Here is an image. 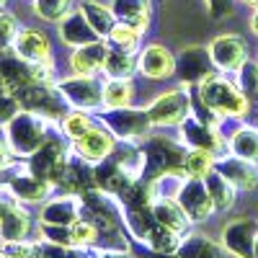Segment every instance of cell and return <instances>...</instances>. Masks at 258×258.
I'll use <instances>...</instances> for the list:
<instances>
[{
	"label": "cell",
	"mask_w": 258,
	"mask_h": 258,
	"mask_svg": "<svg viewBox=\"0 0 258 258\" xmlns=\"http://www.w3.org/2000/svg\"><path fill=\"white\" fill-rule=\"evenodd\" d=\"M21 59H26L31 64H44V62H52V44L44 31L39 29H21L13 47H11Z\"/></svg>",
	"instance_id": "17"
},
{
	"label": "cell",
	"mask_w": 258,
	"mask_h": 258,
	"mask_svg": "<svg viewBox=\"0 0 258 258\" xmlns=\"http://www.w3.org/2000/svg\"><path fill=\"white\" fill-rule=\"evenodd\" d=\"M68 158H70V150H68V145H64V140L59 135L49 132L44 145H41L34 155L26 158V168L36 178L47 181L57 188V181L62 178V170H64V165H68Z\"/></svg>",
	"instance_id": "5"
},
{
	"label": "cell",
	"mask_w": 258,
	"mask_h": 258,
	"mask_svg": "<svg viewBox=\"0 0 258 258\" xmlns=\"http://www.w3.org/2000/svg\"><path fill=\"white\" fill-rule=\"evenodd\" d=\"M0 85H3V75H0Z\"/></svg>",
	"instance_id": "55"
},
{
	"label": "cell",
	"mask_w": 258,
	"mask_h": 258,
	"mask_svg": "<svg viewBox=\"0 0 258 258\" xmlns=\"http://www.w3.org/2000/svg\"><path fill=\"white\" fill-rule=\"evenodd\" d=\"M227 150L238 158H245L250 163H258V129L255 126H240L227 142Z\"/></svg>",
	"instance_id": "32"
},
{
	"label": "cell",
	"mask_w": 258,
	"mask_h": 258,
	"mask_svg": "<svg viewBox=\"0 0 258 258\" xmlns=\"http://www.w3.org/2000/svg\"><path fill=\"white\" fill-rule=\"evenodd\" d=\"M145 153V173L142 178L158 181L165 173H183V158L186 150L181 147V140L170 137H147L142 145Z\"/></svg>",
	"instance_id": "4"
},
{
	"label": "cell",
	"mask_w": 258,
	"mask_h": 258,
	"mask_svg": "<svg viewBox=\"0 0 258 258\" xmlns=\"http://www.w3.org/2000/svg\"><path fill=\"white\" fill-rule=\"evenodd\" d=\"M153 214H155V220L168 227V230H173L178 235H186V230L191 227V220H188V214L183 212V207L173 199V197H158L153 202Z\"/></svg>",
	"instance_id": "27"
},
{
	"label": "cell",
	"mask_w": 258,
	"mask_h": 258,
	"mask_svg": "<svg viewBox=\"0 0 258 258\" xmlns=\"http://www.w3.org/2000/svg\"><path fill=\"white\" fill-rule=\"evenodd\" d=\"M135 98L132 78H106L103 80V109H124Z\"/></svg>",
	"instance_id": "30"
},
{
	"label": "cell",
	"mask_w": 258,
	"mask_h": 258,
	"mask_svg": "<svg viewBox=\"0 0 258 258\" xmlns=\"http://www.w3.org/2000/svg\"><path fill=\"white\" fill-rule=\"evenodd\" d=\"M243 3H245V6H250L253 11H258V0H243Z\"/></svg>",
	"instance_id": "51"
},
{
	"label": "cell",
	"mask_w": 258,
	"mask_h": 258,
	"mask_svg": "<svg viewBox=\"0 0 258 258\" xmlns=\"http://www.w3.org/2000/svg\"><path fill=\"white\" fill-rule=\"evenodd\" d=\"M3 250L8 253V258H39V240L3 243Z\"/></svg>",
	"instance_id": "44"
},
{
	"label": "cell",
	"mask_w": 258,
	"mask_h": 258,
	"mask_svg": "<svg viewBox=\"0 0 258 258\" xmlns=\"http://www.w3.org/2000/svg\"><path fill=\"white\" fill-rule=\"evenodd\" d=\"M114 150H116V137L103 126H93L88 135H83L80 140L73 142V153L93 165L106 160L109 155H114Z\"/></svg>",
	"instance_id": "15"
},
{
	"label": "cell",
	"mask_w": 258,
	"mask_h": 258,
	"mask_svg": "<svg viewBox=\"0 0 258 258\" xmlns=\"http://www.w3.org/2000/svg\"><path fill=\"white\" fill-rule=\"evenodd\" d=\"M57 88L62 91L64 101L70 103V109L78 111H98L103 109V83L96 80V75H70L57 80Z\"/></svg>",
	"instance_id": "8"
},
{
	"label": "cell",
	"mask_w": 258,
	"mask_h": 258,
	"mask_svg": "<svg viewBox=\"0 0 258 258\" xmlns=\"http://www.w3.org/2000/svg\"><path fill=\"white\" fill-rule=\"evenodd\" d=\"M111 13L116 16L119 24H126L140 34L147 31L150 24V0H111L109 3Z\"/></svg>",
	"instance_id": "26"
},
{
	"label": "cell",
	"mask_w": 258,
	"mask_h": 258,
	"mask_svg": "<svg viewBox=\"0 0 258 258\" xmlns=\"http://www.w3.org/2000/svg\"><path fill=\"white\" fill-rule=\"evenodd\" d=\"M214 165H217V158L207 150H186L183 158V173L186 178H207Z\"/></svg>",
	"instance_id": "35"
},
{
	"label": "cell",
	"mask_w": 258,
	"mask_h": 258,
	"mask_svg": "<svg viewBox=\"0 0 258 258\" xmlns=\"http://www.w3.org/2000/svg\"><path fill=\"white\" fill-rule=\"evenodd\" d=\"M253 258H258V238H255V243H253Z\"/></svg>",
	"instance_id": "52"
},
{
	"label": "cell",
	"mask_w": 258,
	"mask_h": 258,
	"mask_svg": "<svg viewBox=\"0 0 258 258\" xmlns=\"http://www.w3.org/2000/svg\"><path fill=\"white\" fill-rule=\"evenodd\" d=\"M80 207H83V217L101 235H119V202L109 194H103L101 188H91L80 194Z\"/></svg>",
	"instance_id": "7"
},
{
	"label": "cell",
	"mask_w": 258,
	"mask_h": 258,
	"mask_svg": "<svg viewBox=\"0 0 258 258\" xmlns=\"http://www.w3.org/2000/svg\"><path fill=\"white\" fill-rule=\"evenodd\" d=\"M75 0H34V13L47 21V24H59L64 16L73 13Z\"/></svg>",
	"instance_id": "36"
},
{
	"label": "cell",
	"mask_w": 258,
	"mask_h": 258,
	"mask_svg": "<svg viewBox=\"0 0 258 258\" xmlns=\"http://www.w3.org/2000/svg\"><path fill=\"white\" fill-rule=\"evenodd\" d=\"M0 258H8V253H6L3 248H0Z\"/></svg>",
	"instance_id": "53"
},
{
	"label": "cell",
	"mask_w": 258,
	"mask_h": 258,
	"mask_svg": "<svg viewBox=\"0 0 258 258\" xmlns=\"http://www.w3.org/2000/svg\"><path fill=\"white\" fill-rule=\"evenodd\" d=\"M214 168H217L238 191H253L258 186V168H255V163H250L245 158H238V155L230 153V155L217 158V165Z\"/></svg>",
	"instance_id": "18"
},
{
	"label": "cell",
	"mask_w": 258,
	"mask_h": 258,
	"mask_svg": "<svg viewBox=\"0 0 258 258\" xmlns=\"http://www.w3.org/2000/svg\"><path fill=\"white\" fill-rule=\"evenodd\" d=\"M93 126H96V121H93V116H91L88 111L70 109L68 114L62 116V121H59V135L68 137L70 142H75V140H80L83 135H88Z\"/></svg>",
	"instance_id": "34"
},
{
	"label": "cell",
	"mask_w": 258,
	"mask_h": 258,
	"mask_svg": "<svg viewBox=\"0 0 258 258\" xmlns=\"http://www.w3.org/2000/svg\"><path fill=\"white\" fill-rule=\"evenodd\" d=\"M39 238L54 243V245H64V248H73L75 238H73V227L70 225H41L39 227Z\"/></svg>",
	"instance_id": "40"
},
{
	"label": "cell",
	"mask_w": 258,
	"mask_h": 258,
	"mask_svg": "<svg viewBox=\"0 0 258 258\" xmlns=\"http://www.w3.org/2000/svg\"><path fill=\"white\" fill-rule=\"evenodd\" d=\"M78 11L85 16V21L91 24V29L98 34V39H109V34H111L114 26L119 24L116 16L111 13V8L103 6L101 0H83Z\"/></svg>",
	"instance_id": "29"
},
{
	"label": "cell",
	"mask_w": 258,
	"mask_h": 258,
	"mask_svg": "<svg viewBox=\"0 0 258 258\" xmlns=\"http://www.w3.org/2000/svg\"><path fill=\"white\" fill-rule=\"evenodd\" d=\"M250 31L258 36V11H255V13H253V18H250Z\"/></svg>",
	"instance_id": "50"
},
{
	"label": "cell",
	"mask_w": 258,
	"mask_h": 258,
	"mask_svg": "<svg viewBox=\"0 0 258 258\" xmlns=\"http://www.w3.org/2000/svg\"><path fill=\"white\" fill-rule=\"evenodd\" d=\"M199 101L212 116H227V119H243L250 109V101L235 83L220 75H207L199 83Z\"/></svg>",
	"instance_id": "1"
},
{
	"label": "cell",
	"mask_w": 258,
	"mask_h": 258,
	"mask_svg": "<svg viewBox=\"0 0 258 258\" xmlns=\"http://www.w3.org/2000/svg\"><path fill=\"white\" fill-rule=\"evenodd\" d=\"M207 188H209V197H212V204L217 212H227L232 204H235V197H238V188H235L217 168L212 170V173L204 178Z\"/></svg>",
	"instance_id": "31"
},
{
	"label": "cell",
	"mask_w": 258,
	"mask_h": 258,
	"mask_svg": "<svg viewBox=\"0 0 258 258\" xmlns=\"http://www.w3.org/2000/svg\"><path fill=\"white\" fill-rule=\"evenodd\" d=\"M49 124H52V121H47L41 114L21 109V111L3 126L13 158H24V160H26L29 155H34L36 150L44 145V140L49 137Z\"/></svg>",
	"instance_id": "2"
},
{
	"label": "cell",
	"mask_w": 258,
	"mask_h": 258,
	"mask_svg": "<svg viewBox=\"0 0 258 258\" xmlns=\"http://www.w3.org/2000/svg\"><path fill=\"white\" fill-rule=\"evenodd\" d=\"M16 98L21 103V109L36 111L52 124H59L62 116L70 111V103L64 101L62 91L57 88V80H36L26 85V88H21Z\"/></svg>",
	"instance_id": "3"
},
{
	"label": "cell",
	"mask_w": 258,
	"mask_h": 258,
	"mask_svg": "<svg viewBox=\"0 0 258 258\" xmlns=\"http://www.w3.org/2000/svg\"><path fill=\"white\" fill-rule=\"evenodd\" d=\"M93 176H96V188H101L103 194H109V197H114V199L119 197L121 191H126L129 183L135 181V178H129V173L121 168V163L114 155L96 163L93 165Z\"/></svg>",
	"instance_id": "21"
},
{
	"label": "cell",
	"mask_w": 258,
	"mask_h": 258,
	"mask_svg": "<svg viewBox=\"0 0 258 258\" xmlns=\"http://www.w3.org/2000/svg\"><path fill=\"white\" fill-rule=\"evenodd\" d=\"M29 232H31V214L21 204L0 217V243L29 240Z\"/></svg>",
	"instance_id": "28"
},
{
	"label": "cell",
	"mask_w": 258,
	"mask_h": 258,
	"mask_svg": "<svg viewBox=\"0 0 258 258\" xmlns=\"http://www.w3.org/2000/svg\"><path fill=\"white\" fill-rule=\"evenodd\" d=\"M147 258H181L178 253H158V250H150Z\"/></svg>",
	"instance_id": "49"
},
{
	"label": "cell",
	"mask_w": 258,
	"mask_h": 258,
	"mask_svg": "<svg viewBox=\"0 0 258 258\" xmlns=\"http://www.w3.org/2000/svg\"><path fill=\"white\" fill-rule=\"evenodd\" d=\"M178 255L181 258H235L222 243L212 240L209 235H202V232L183 235L178 245Z\"/></svg>",
	"instance_id": "25"
},
{
	"label": "cell",
	"mask_w": 258,
	"mask_h": 258,
	"mask_svg": "<svg viewBox=\"0 0 258 258\" xmlns=\"http://www.w3.org/2000/svg\"><path fill=\"white\" fill-rule=\"evenodd\" d=\"M147 116L153 126H178L183 119L191 116V91L188 85H178V88L158 96L147 106Z\"/></svg>",
	"instance_id": "9"
},
{
	"label": "cell",
	"mask_w": 258,
	"mask_h": 258,
	"mask_svg": "<svg viewBox=\"0 0 258 258\" xmlns=\"http://www.w3.org/2000/svg\"><path fill=\"white\" fill-rule=\"evenodd\" d=\"M57 31H59L62 44L70 47V49H78V47L91 44V41L98 39V34L91 29V24L85 21V16L80 11H73L70 16H64L57 24Z\"/></svg>",
	"instance_id": "24"
},
{
	"label": "cell",
	"mask_w": 258,
	"mask_h": 258,
	"mask_svg": "<svg viewBox=\"0 0 258 258\" xmlns=\"http://www.w3.org/2000/svg\"><path fill=\"white\" fill-rule=\"evenodd\" d=\"M140 39H142L140 31L129 29L126 24H116L114 31L109 34V39H106V41H111L109 47H116V49H124V52H132V54H135L137 47H140Z\"/></svg>",
	"instance_id": "39"
},
{
	"label": "cell",
	"mask_w": 258,
	"mask_h": 258,
	"mask_svg": "<svg viewBox=\"0 0 258 258\" xmlns=\"http://www.w3.org/2000/svg\"><path fill=\"white\" fill-rule=\"evenodd\" d=\"M214 62L209 54V47H186L176 57V75L183 85H199L207 75H212Z\"/></svg>",
	"instance_id": "13"
},
{
	"label": "cell",
	"mask_w": 258,
	"mask_h": 258,
	"mask_svg": "<svg viewBox=\"0 0 258 258\" xmlns=\"http://www.w3.org/2000/svg\"><path fill=\"white\" fill-rule=\"evenodd\" d=\"M212 62L220 73H238L248 59V44L238 34H222L209 44Z\"/></svg>",
	"instance_id": "11"
},
{
	"label": "cell",
	"mask_w": 258,
	"mask_h": 258,
	"mask_svg": "<svg viewBox=\"0 0 258 258\" xmlns=\"http://www.w3.org/2000/svg\"><path fill=\"white\" fill-rule=\"evenodd\" d=\"M18 111H21L18 98L6 88V85H0V126H6Z\"/></svg>",
	"instance_id": "43"
},
{
	"label": "cell",
	"mask_w": 258,
	"mask_h": 258,
	"mask_svg": "<svg viewBox=\"0 0 258 258\" xmlns=\"http://www.w3.org/2000/svg\"><path fill=\"white\" fill-rule=\"evenodd\" d=\"M178 140L188 150H207L214 158H220L225 153V140L220 135V129L212 121H204L199 116H188L178 124Z\"/></svg>",
	"instance_id": "10"
},
{
	"label": "cell",
	"mask_w": 258,
	"mask_h": 258,
	"mask_svg": "<svg viewBox=\"0 0 258 258\" xmlns=\"http://www.w3.org/2000/svg\"><path fill=\"white\" fill-rule=\"evenodd\" d=\"M96 258H129V250H124V248H121V250H111V248H109V250L96 253Z\"/></svg>",
	"instance_id": "48"
},
{
	"label": "cell",
	"mask_w": 258,
	"mask_h": 258,
	"mask_svg": "<svg viewBox=\"0 0 258 258\" xmlns=\"http://www.w3.org/2000/svg\"><path fill=\"white\" fill-rule=\"evenodd\" d=\"M11 160H13V153H11V145L6 140V129H0V173L6 168H11Z\"/></svg>",
	"instance_id": "47"
},
{
	"label": "cell",
	"mask_w": 258,
	"mask_h": 258,
	"mask_svg": "<svg viewBox=\"0 0 258 258\" xmlns=\"http://www.w3.org/2000/svg\"><path fill=\"white\" fill-rule=\"evenodd\" d=\"M176 202L183 207V212L188 214L191 222H204L214 212V204H212L204 178H186L176 194Z\"/></svg>",
	"instance_id": "12"
},
{
	"label": "cell",
	"mask_w": 258,
	"mask_h": 258,
	"mask_svg": "<svg viewBox=\"0 0 258 258\" xmlns=\"http://www.w3.org/2000/svg\"><path fill=\"white\" fill-rule=\"evenodd\" d=\"M255 238H258V220H250V217L232 220L222 230V245L235 258H253Z\"/></svg>",
	"instance_id": "14"
},
{
	"label": "cell",
	"mask_w": 258,
	"mask_h": 258,
	"mask_svg": "<svg viewBox=\"0 0 258 258\" xmlns=\"http://www.w3.org/2000/svg\"><path fill=\"white\" fill-rule=\"evenodd\" d=\"M39 258H70V248L64 245H54L39 238Z\"/></svg>",
	"instance_id": "46"
},
{
	"label": "cell",
	"mask_w": 258,
	"mask_h": 258,
	"mask_svg": "<svg viewBox=\"0 0 258 258\" xmlns=\"http://www.w3.org/2000/svg\"><path fill=\"white\" fill-rule=\"evenodd\" d=\"M73 227V238H75V245H80V248H91V245H96L98 243V238H101V232L96 230V225H91L85 217H80L75 225H70Z\"/></svg>",
	"instance_id": "41"
},
{
	"label": "cell",
	"mask_w": 258,
	"mask_h": 258,
	"mask_svg": "<svg viewBox=\"0 0 258 258\" xmlns=\"http://www.w3.org/2000/svg\"><path fill=\"white\" fill-rule=\"evenodd\" d=\"M181 238H183V235L168 230V227H163V225L158 222V225L153 227V232H150V238H147L145 245H147L150 250H158V253H178Z\"/></svg>",
	"instance_id": "37"
},
{
	"label": "cell",
	"mask_w": 258,
	"mask_h": 258,
	"mask_svg": "<svg viewBox=\"0 0 258 258\" xmlns=\"http://www.w3.org/2000/svg\"><path fill=\"white\" fill-rule=\"evenodd\" d=\"M57 188H62L64 194H73V197H80V194L96 188V176H93V163L83 160L80 155H70L68 165L62 170V178L57 181Z\"/></svg>",
	"instance_id": "16"
},
{
	"label": "cell",
	"mask_w": 258,
	"mask_h": 258,
	"mask_svg": "<svg viewBox=\"0 0 258 258\" xmlns=\"http://www.w3.org/2000/svg\"><path fill=\"white\" fill-rule=\"evenodd\" d=\"M103 73H106V78H132V75L137 73V57H135L132 52L109 47Z\"/></svg>",
	"instance_id": "33"
},
{
	"label": "cell",
	"mask_w": 258,
	"mask_h": 258,
	"mask_svg": "<svg viewBox=\"0 0 258 258\" xmlns=\"http://www.w3.org/2000/svg\"><path fill=\"white\" fill-rule=\"evenodd\" d=\"M80 217H83L80 197H73V194L49 199L39 212V222L41 225H75Z\"/></svg>",
	"instance_id": "20"
},
{
	"label": "cell",
	"mask_w": 258,
	"mask_h": 258,
	"mask_svg": "<svg viewBox=\"0 0 258 258\" xmlns=\"http://www.w3.org/2000/svg\"><path fill=\"white\" fill-rule=\"evenodd\" d=\"M238 88L250 103H258V62L245 59V64L238 70Z\"/></svg>",
	"instance_id": "38"
},
{
	"label": "cell",
	"mask_w": 258,
	"mask_h": 258,
	"mask_svg": "<svg viewBox=\"0 0 258 258\" xmlns=\"http://www.w3.org/2000/svg\"><path fill=\"white\" fill-rule=\"evenodd\" d=\"M106 54H109V41L96 39V41H91V44H83V47L73 49L70 68H73L75 75H96V73L103 70Z\"/></svg>",
	"instance_id": "23"
},
{
	"label": "cell",
	"mask_w": 258,
	"mask_h": 258,
	"mask_svg": "<svg viewBox=\"0 0 258 258\" xmlns=\"http://www.w3.org/2000/svg\"><path fill=\"white\" fill-rule=\"evenodd\" d=\"M207 11L214 21H222L227 16H232L235 11V0H207Z\"/></svg>",
	"instance_id": "45"
},
{
	"label": "cell",
	"mask_w": 258,
	"mask_h": 258,
	"mask_svg": "<svg viewBox=\"0 0 258 258\" xmlns=\"http://www.w3.org/2000/svg\"><path fill=\"white\" fill-rule=\"evenodd\" d=\"M6 183H8L11 191L16 194V199H18V202H24V204H41V202H47V199H49V194L54 191L52 183L36 178L29 168H26V170H21V173H13Z\"/></svg>",
	"instance_id": "22"
},
{
	"label": "cell",
	"mask_w": 258,
	"mask_h": 258,
	"mask_svg": "<svg viewBox=\"0 0 258 258\" xmlns=\"http://www.w3.org/2000/svg\"><path fill=\"white\" fill-rule=\"evenodd\" d=\"M6 3H8V0H0V11H3V8H6Z\"/></svg>",
	"instance_id": "54"
},
{
	"label": "cell",
	"mask_w": 258,
	"mask_h": 258,
	"mask_svg": "<svg viewBox=\"0 0 258 258\" xmlns=\"http://www.w3.org/2000/svg\"><path fill=\"white\" fill-rule=\"evenodd\" d=\"M98 121L103 129L116 137V140H124V142H137L142 137H147L150 121L147 116V109H135V106H124V109H103L98 114Z\"/></svg>",
	"instance_id": "6"
},
{
	"label": "cell",
	"mask_w": 258,
	"mask_h": 258,
	"mask_svg": "<svg viewBox=\"0 0 258 258\" xmlns=\"http://www.w3.org/2000/svg\"><path fill=\"white\" fill-rule=\"evenodd\" d=\"M137 70L150 80H165L176 73V57L160 44H150L137 57Z\"/></svg>",
	"instance_id": "19"
},
{
	"label": "cell",
	"mask_w": 258,
	"mask_h": 258,
	"mask_svg": "<svg viewBox=\"0 0 258 258\" xmlns=\"http://www.w3.org/2000/svg\"><path fill=\"white\" fill-rule=\"evenodd\" d=\"M18 31H21V29H18L16 16L8 13V11H0V49L13 47V41H16Z\"/></svg>",
	"instance_id": "42"
}]
</instances>
